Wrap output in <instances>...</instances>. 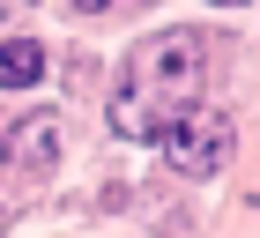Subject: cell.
<instances>
[{
  "label": "cell",
  "mask_w": 260,
  "mask_h": 238,
  "mask_svg": "<svg viewBox=\"0 0 260 238\" xmlns=\"http://www.w3.org/2000/svg\"><path fill=\"white\" fill-rule=\"evenodd\" d=\"M201 82H208V45L201 30H156L141 38L119 67V90H112V127L134 141L164 134L186 104H201Z\"/></svg>",
  "instance_id": "1"
},
{
  "label": "cell",
  "mask_w": 260,
  "mask_h": 238,
  "mask_svg": "<svg viewBox=\"0 0 260 238\" xmlns=\"http://www.w3.org/2000/svg\"><path fill=\"white\" fill-rule=\"evenodd\" d=\"M156 149H164V164H171V171L208 178L223 157H231V119H223L216 104H186V112L156 134Z\"/></svg>",
  "instance_id": "2"
},
{
  "label": "cell",
  "mask_w": 260,
  "mask_h": 238,
  "mask_svg": "<svg viewBox=\"0 0 260 238\" xmlns=\"http://www.w3.org/2000/svg\"><path fill=\"white\" fill-rule=\"evenodd\" d=\"M52 157H60V119L52 112H30V119H8V127H0V164L45 171Z\"/></svg>",
  "instance_id": "3"
},
{
  "label": "cell",
  "mask_w": 260,
  "mask_h": 238,
  "mask_svg": "<svg viewBox=\"0 0 260 238\" xmlns=\"http://www.w3.org/2000/svg\"><path fill=\"white\" fill-rule=\"evenodd\" d=\"M45 75V45L38 38H0V90H30Z\"/></svg>",
  "instance_id": "4"
},
{
  "label": "cell",
  "mask_w": 260,
  "mask_h": 238,
  "mask_svg": "<svg viewBox=\"0 0 260 238\" xmlns=\"http://www.w3.org/2000/svg\"><path fill=\"white\" fill-rule=\"evenodd\" d=\"M82 15H119V8H149V0H75Z\"/></svg>",
  "instance_id": "5"
},
{
  "label": "cell",
  "mask_w": 260,
  "mask_h": 238,
  "mask_svg": "<svg viewBox=\"0 0 260 238\" xmlns=\"http://www.w3.org/2000/svg\"><path fill=\"white\" fill-rule=\"evenodd\" d=\"M216 8H245V0H216Z\"/></svg>",
  "instance_id": "6"
}]
</instances>
